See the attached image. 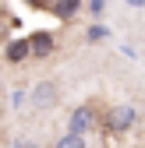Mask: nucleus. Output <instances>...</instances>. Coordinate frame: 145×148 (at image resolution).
Returning <instances> with one entry per match:
<instances>
[{"instance_id": "nucleus-1", "label": "nucleus", "mask_w": 145, "mask_h": 148, "mask_svg": "<svg viewBox=\"0 0 145 148\" xmlns=\"http://www.w3.org/2000/svg\"><path fill=\"white\" fill-rule=\"evenodd\" d=\"M135 120H138L135 106H113L110 116H106V131H110V134H124V131H131Z\"/></svg>"}, {"instance_id": "nucleus-2", "label": "nucleus", "mask_w": 145, "mask_h": 148, "mask_svg": "<svg viewBox=\"0 0 145 148\" xmlns=\"http://www.w3.org/2000/svg\"><path fill=\"white\" fill-rule=\"evenodd\" d=\"M96 123H99L96 109H92V106H78V109H71V123H67V131H78V134H88V131H92Z\"/></svg>"}, {"instance_id": "nucleus-3", "label": "nucleus", "mask_w": 145, "mask_h": 148, "mask_svg": "<svg viewBox=\"0 0 145 148\" xmlns=\"http://www.w3.org/2000/svg\"><path fill=\"white\" fill-rule=\"evenodd\" d=\"M28 46H32V57L43 60L57 49V39H53V32H35V35H28Z\"/></svg>"}, {"instance_id": "nucleus-4", "label": "nucleus", "mask_w": 145, "mask_h": 148, "mask_svg": "<svg viewBox=\"0 0 145 148\" xmlns=\"http://www.w3.org/2000/svg\"><path fill=\"white\" fill-rule=\"evenodd\" d=\"M53 102H57V85H53V81L35 85V92H32V109H50Z\"/></svg>"}, {"instance_id": "nucleus-5", "label": "nucleus", "mask_w": 145, "mask_h": 148, "mask_svg": "<svg viewBox=\"0 0 145 148\" xmlns=\"http://www.w3.org/2000/svg\"><path fill=\"white\" fill-rule=\"evenodd\" d=\"M4 57H7V64H21V60H28V57H32L28 39H11L7 49H4Z\"/></svg>"}, {"instance_id": "nucleus-6", "label": "nucleus", "mask_w": 145, "mask_h": 148, "mask_svg": "<svg viewBox=\"0 0 145 148\" xmlns=\"http://www.w3.org/2000/svg\"><path fill=\"white\" fill-rule=\"evenodd\" d=\"M53 14L60 18V21H67V18H75L78 11H81V0H53Z\"/></svg>"}, {"instance_id": "nucleus-7", "label": "nucleus", "mask_w": 145, "mask_h": 148, "mask_svg": "<svg viewBox=\"0 0 145 148\" xmlns=\"http://www.w3.org/2000/svg\"><path fill=\"white\" fill-rule=\"evenodd\" d=\"M57 148H85V134H78V131H67V134L57 141Z\"/></svg>"}, {"instance_id": "nucleus-8", "label": "nucleus", "mask_w": 145, "mask_h": 148, "mask_svg": "<svg viewBox=\"0 0 145 148\" xmlns=\"http://www.w3.org/2000/svg\"><path fill=\"white\" fill-rule=\"evenodd\" d=\"M106 35H110V32H106L103 25H92V28H88V42H99V39H106Z\"/></svg>"}, {"instance_id": "nucleus-9", "label": "nucleus", "mask_w": 145, "mask_h": 148, "mask_svg": "<svg viewBox=\"0 0 145 148\" xmlns=\"http://www.w3.org/2000/svg\"><path fill=\"white\" fill-rule=\"evenodd\" d=\"M88 11H92V14H103L106 11V0H88Z\"/></svg>"}, {"instance_id": "nucleus-10", "label": "nucleus", "mask_w": 145, "mask_h": 148, "mask_svg": "<svg viewBox=\"0 0 145 148\" xmlns=\"http://www.w3.org/2000/svg\"><path fill=\"white\" fill-rule=\"evenodd\" d=\"M128 7H145V0H128Z\"/></svg>"}, {"instance_id": "nucleus-11", "label": "nucleus", "mask_w": 145, "mask_h": 148, "mask_svg": "<svg viewBox=\"0 0 145 148\" xmlns=\"http://www.w3.org/2000/svg\"><path fill=\"white\" fill-rule=\"evenodd\" d=\"M28 4H32V7H43V0H28Z\"/></svg>"}, {"instance_id": "nucleus-12", "label": "nucleus", "mask_w": 145, "mask_h": 148, "mask_svg": "<svg viewBox=\"0 0 145 148\" xmlns=\"http://www.w3.org/2000/svg\"><path fill=\"white\" fill-rule=\"evenodd\" d=\"M46 4H53V0H43V7H46Z\"/></svg>"}]
</instances>
